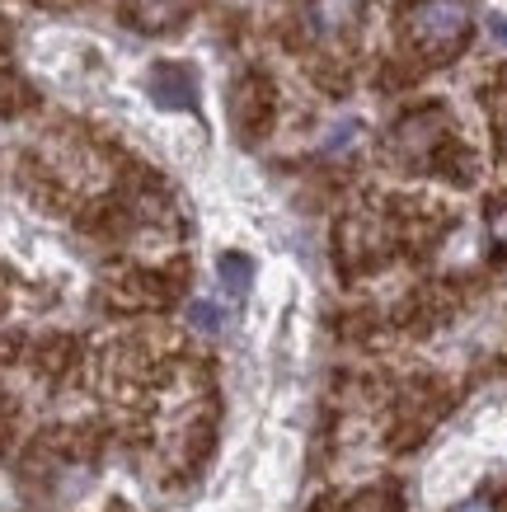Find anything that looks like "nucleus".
I'll use <instances>...</instances> for the list:
<instances>
[{
    "mask_svg": "<svg viewBox=\"0 0 507 512\" xmlns=\"http://www.w3.org/2000/svg\"><path fill=\"white\" fill-rule=\"evenodd\" d=\"M493 235H498V240H507V217L493 221Z\"/></svg>",
    "mask_w": 507,
    "mask_h": 512,
    "instance_id": "nucleus-5",
    "label": "nucleus"
},
{
    "mask_svg": "<svg viewBox=\"0 0 507 512\" xmlns=\"http://www.w3.org/2000/svg\"><path fill=\"white\" fill-rule=\"evenodd\" d=\"M409 29L432 47H451L470 29V5L465 0H418L414 15H409Z\"/></svg>",
    "mask_w": 507,
    "mask_h": 512,
    "instance_id": "nucleus-1",
    "label": "nucleus"
},
{
    "mask_svg": "<svg viewBox=\"0 0 507 512\" xmlns=\"http://www.w3.org/2000/svg\"><path fill=\"white\" fill-rule=\"evenodd\" d=\"M451 512H498V508L484 503V498H470V503H461V508H451Z\"/></svg>",
    "mask_w": 507,
    "mask_h": 512,
    "instance_id": "nucleus-4",
    "label": "nucleus"
},
{
    "mask_svg": "<svg viewBox=\"0 0 507 512\" xmlns=\"http://www.w3.org/2000/svg\"><path fill=\"white\" fill-rule=\"evenodd\" d=\"M249 278H254V264L245 254H221V282L231 296H245L249 292Z\"/></svg>",
    "mask_w": 507,
    "mask_h": 512,
    "instance_id": "nucleus-3",
    "label": "nucleus"
},
{
    "mask_svg": "<svg viewBox=\"0 0 507 512\" xmlns=\"http://www.w3.org/2000/svg\"><path fill=\"white\" fill-rule=\"evenodd\" d=\"M151 94L160 109H193L198 99H193V76H188L184 66H160L151 76Z\"/></svg>",
    "mask_w": 507,
    "mask_h": 512,
    "instance_id": "nucleus-2",
    "label": "nucleus"
}]
</instances>
